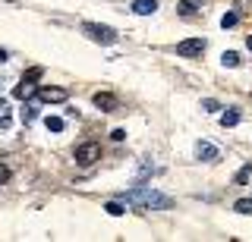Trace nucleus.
I'll return each mask as SVG.
<instances>
[{
    "instance_id": "f257e3e1",
    "label": "nucleus",
    "mask_w": 252,
    "mask_h": 242,
    "mask_svg": "<svg viewBox=\"0 0 252 242\" xmlns=\"http://www.w3.org/2000/svg\"><path fill=\"white\" fill-rule=\"evenodd\" d=\"M123 201H126V205H132V208H142V211H167V208L173 205L170 195L155 192L152 186H139V189L126 192V195H123Z\"/></svg>"
},
{
    "instance_id": "f03ea898",
    "label": "nucleus",
    "mask_w": 252,
    "mask_h": 242,
    "mask_svg": "<svg viewBox=\"0 0 252 242\" xmlns=\"http://www.w3.org/2000/svg\"><path fill=\"white\" fill-rule=\"evenodd\" d=\"M82 32L89 35L92 41H98V44H117V41H120L117 28H110V26H98V22H85Z\"/></svg>"
},
{
    "instance_id": "7ed1b4c3",
    "label": "nucleus",
    "mask_w": 252,
    "mask_h": 242,
    "mask_svg": "<svg viewBox=\"0 0 252 242\" xmlns=\"http://www.w3.org/2000/svg\"><path fill=\"white\" fill-rule=\"evenodd\" d=\"M66 98H69V91L57 88V85H44V88H38V101H41V104H63Z\"/></svg>"
},
{
    "instance_id": "20e7f679",
    "label": "nucleus",
    "mask_w": 252,
    "mask_h": 242,
    "mask_svg": "<svg viewBox=\"0 0 252 242\" xmlns=\"http://www.w3.org/2000/svg\"><path fill=\"white\" fill-rule=\"evenodd\" d=\"M76 161L82 163V167H92L94 161H101V148L94 145V142H85V145H79V148H76Z\"/></svg>"
},
{
    "instance_id": "39448f33",
    "label": "nucleus",
    "mask_w": 252,
    "mask_h": 242,
    "mask_svg": "<svg viewBox=\"0 0 252 242\" xmlns=\"http://www.w3.org/2000/svg\"><path fill=\"white\" fill-rule=\"evenodd\" d=\"M177 54H180V57H189V60L202 57V54H205V41H202V38H186V41L177 44Z\"/></svg>"
},
{
    "instance_id": "423d86ee",
    "label": "nucleus",
    "mask_w": 252,
    "mask_h": 242,
    "mask_svg": "<svg viewBox=\"0 0 252 242\" xmlns=\"http://www.w3.org/2000/svg\"><path fill=\"white\" fill-rule=\"evenodd\" d=\"M92 104L98 107V110H117V107H120V101H117V95H110V91H94V95H92Z\"/></svg>"
},
{
    "instance_id": "0eeeda50",
    "label": "nucleus",
    "mask_w": 252,
    "mask_h": 242,
    "mask_svg": "<svg viewBox=\"0 0 252 242\" xmlns=\"http://www.w3.org/2000/svg\"><path fill=\"white\" fill-rule=\"evenodd\" d=\"M202 6H205V0H180V3H177V13H180V16H195Z\"/></svg>"
},
{
    "instance_id": "6e6552de",
    "label": "nucleus",
    "mask_w": 252,
    "mask_h": 242,
    "mask_svg": "<svg viewBox=\"0 0 252 242\" xmlns=\"http://www.w3.org/2000/svg\"><path fill=\"white\" fill-rule=\"evenodd\" d=\"M158 10V0H132V13L136 16H152Z\"/></svg>"
},
{
    "instance_id": "1a4fd4ad",
    "label": "nucleus",
    "mask_w": 252,
    "mask_h": 242,
    "mask_svg": "<svg viewBox=\"0 0 252 242\" xmlns=\"http://www.w3.org/2000/svg\"><path fill=\"white\" fill-rule=\"evenodd\" d=\"M195 158L199 161H218V148L211 142H199L195 145Z\"/></svg>"
},
{
    "instance_id": "9d476101",
    "label": "nucleus",
    "mask_w": 252,
    "mask_h": 242,
    "mask_svg": "<svg viewBox=\"0 0 252 242\" xmlns=\"http://www.w3.org/2000/svg\"><path fill=\"white\" fill-rule=\"evenodd\" d=\"M32 95H38V88H35L32 82H26V79H22V82L13 88V98H19V101H29Z\"/></svg>"
},
{
    "instance_id": "9b49d317",
    "label": "nucleus",
    "mask_w": 252,
    "mask_h": 242,
    "mask_svg": "<svg viewBox=\"0 0 252 242\" xmlns=\"http://www.w3.org/2000/svg\"><path fill=\"white\" fill-rule=\"evenodd\" d=\"M35 116H38V107L35 104H26L19 110V120H22V126H32V123H35Z\"/></svg>"
},
{
    "instance_id": "f8f14e48",
    "label": "nucleus",
    "mask_w": 252,
    "mask_h": 242,
    "mask_svg": "<svg viewBox=\"0 0 252 242\" xmlns=\"http://www.w3.org/2000/svg\"><path fill=\"white\" fill-rule=\"evenodd\" d=\"M236 123H240V113H236V110H224V113H220V126H224V129H233Z\"/></svg>"
},
{
    "instance_id": "ddd939ff",
    "label": "nucleus",
    "mask_w": 252,
    "mask_h": 242,
    "mask_svg": "<svg viewBox=\"0 0 252 242\" xmlns=\"http://www.w3.org/2000/svg\"><path fill=\"white\" fill-rule=\"evenodd\" d=\"M13 116H10V104L6 101H0V129H10Z\"/></svg>"
},
{
    "instance_id": "4468645a",
    "label": "nucleus",
    "mask_w": 252,
    "mask_h": 242,
    "mask_svg": "<svg viewBox=\"0 0 252 242\" xmlns=\"http://www.w3.org/2000/svg\"><path fill=\"white\" fill-rule=\"evenodd\" d=\"M249 179H252V163H246V167H243V170H240V173H236V176H233V183H236V186H246V183H249Z\"/></svg>"
},
{
    "instance_id": "2eb2a0df",
    "label": "nucleus",
    "mask_w": 252,
    "mask_h": 242,
    "mask_svg": "<svg viewBox=\"0 0 252 242\" xmlns=\"http://www.w3.org/2000/svg\"><path fill=\"white\" fill-rule=\"evenodd\" d=\"M220 63H224V66H240V54H236V51H224V57H220Z\"/></svg>"
},
{
    "instance_id": "dca6fc26",
    "label": "nucleus",
    "mask_w": 252,
    "mask_h": 242,
    "mask_svg": "<svg viewBox=\"0 0 252 242\" xmlns=\"http://www.w3.org/2000/svg\"><path fill=\"white\" fill-rule=\"evenodd\" d=\"M104 211H107L110 217H123V214H126V208L120 205V201H107V205H104Z\"/></svg>"
},
{
    "instance_id": "f3484780",
    "label": "nucleus",
    "mask_w": 252,
    "mask_h": 242,
    "mask_svg": "<svg viewBox=\"0 0 252 242\" xmlns=\"http://www.w3.org/2000/svg\"><path fill=\"white\" fill-rule=\"evenodd\" d=\"M236 22H240V13H224L220 16V28H233Z\"/></svg>"
},
{
    "instance_id": "a211bd4d",
    "label": "nucleus",
    "mask_w": 252,
    "mask_h": 242,
    "mask_svg": "<svg viewBox=\"0 0 252 242\" xmlns=\"http://www.w3.org/2000/svg\"><path fill=\"white\" fill-rule=\"evenodd\" d=\"M41 76H44V69H41V66H32V69H29V73H26V76H22V79H26V82H32V85H35L38 79H41Z\"/></svg>"
},
{
    "instance_id": "6ab92c4d",
    "label": "nucleus",
    "mask_w": 252,
    "mask_h": 242,
    "mask_svg": "<svg viewBox=\"0 0 252 242\" xmlns=\"http://www.w3.org/2000/svg\"><path fill=\"white\" fill-rule=\"evenodd\" d=\"M44 126L51 129V132H63V120H60V116H47V120H44Z\"/></svg>"
},
{
    "instance_id": "aec40b11",
    "label": "nucleus",
    "mask_w": 252,
    "mask_h": 242,
    "mask_svg": "<svg viewBox=\"0 0 252 242\" xmlns=\"http://www.w3.org/2000/svg\"><path fill=\"white\" fill-rule=\"evenodd\" d=\"M233 208L240 211V214H252V198H240V201H236Z\"/></svg>"
},
{
    "instance_id": "412c9836",
    "label": "nucleus",
    "mask_w": 252,
    "mask_h": 242,
    "mask_svg": "<svg viewBox=\"0 0 252 242\" xmlns=\"http://www.w3.org/2000/svg\"><path fill=\"white\" fill-rule=\"evenodd\" d=\"M202 110H208V113H215V110H220V104H218V101H202Z\"/></svg>"
},
{
    "instance_id": "4be33fe9",
    "label": "nucleus",
    "mask_w": 252,
    "mask_h": 242,
    "mask_svg": "<svg viewBox=\"0 0 252 242\" xmlns=\"http://www.w3.org/2000/svg\"><path fill=\"white\" fill-rule=\"evenodd\" d=\"M10 176H13V173H10V167H6V163H0V186H3Z\"/></svg>"
},
{
    "instance_id": "5701e85b",
    "label": "nucleus",
    "mask_w": 252,
    "mask_h": 242,
    "mask_svg": "<svg viewBox=\"0 0 252 242\" xmlns=\"http://www.w3.org/2000/svg\"><path fill=\"white\" fill-rule=\"evenodd\" d=\"M236 10H252V0H233Z\"/></svg>"
},
{
    "instance_id": "b1692460",
    "label": "nucleus",
    "mask_w": 252,
    "mask_h": 242,
    "mask_svg": "<svg viewBox=\"0 0 252 242\" xmlns=\"http://www.w3.org/2000/svg\"><path fill=\"white\" fill-rule=\"evenodd\" d=\"M110 138H114V142H123L126 132H123V129H114V132H110Z\"/></svg>"
},
{
    "instance_id": "393cba45",
    "label": "nucleus",
    "mask_w": 252,
    "mask_h": 242,
    "mask_svg": "<svg viewBox=\"0 0 252 242\" xmlns=\"http://www.w3.org/2000/svg\"><path fill=\"white\" fill-rule=\"evenodd\" d=\"M246 48H249V51H252V35H249V38H246Z\"/></svg>"
},
{
    "instance_id": "a878e982",
    "label": "nucleus",
    "mask_w": 252,
    "mask_h": 242,
    "mask_svg": "<svg viewBox=\"0 0 252 242\" xmlns=\"http://www.w3.org/2000/svg\"><path fill=\"white\" fill-rule=\"evenodd\" d=\"M3 60H6V54H3V51H0V63H3Z\"/></svg>"
}]
</instances>
